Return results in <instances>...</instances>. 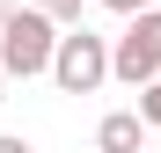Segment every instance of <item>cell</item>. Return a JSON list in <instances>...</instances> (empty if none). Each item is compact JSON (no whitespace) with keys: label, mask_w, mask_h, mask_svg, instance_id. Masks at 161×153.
Wrapping results in <instances>:
<instances>
[{"label":"cell","mask_w":161,"mask_h":153,"mask_svg":"<svg viewBox=\"0 0 161 153\" xmlns=\"http://www.w3.org/2000/svg\"><path fill=\"white\" fill-rule=\"evenodd\" d=\"M0 95H8V73H0Z\"/></svg>","instance_id":"cell-10"},{"label":"cell","mask_w":161,"mask_h":153,"mask_svg":"<svg viewBox=\"0 0 161 153\" xmlns=\"http://www.w3.org/2000/svg\"><path fill=\"white\" fill-rule=\"evenodd\" d=\"M8 15H15V0H0V22H8Z\"/></svg>","instance_id":"cell-9"},{"label":"cell","mask_w":161,"mask_h":153,"mask_svg":"<svg viewBox=\"0 0 161 153\" xmlns=\"http://www.w3.org/2000/svg\"><path fill=\"white\" fill-rule=\"evenodd\" d=\"M51 80H59V95H95L110 80V37H95L88 22L80 29H59V44H51Z\"/></svg>","instance_id":"cell-2"},{"label":"cell","mask_w":161,"mask_h":153,"mask_svg":"<svg viewBox=\"0 0 161 153\" xmlns=\"http://www.w3.org/2000/svg\"><path fill=\"white\" fill-rule=\"evenodd\" d=\"M22 8H37V15H51L59 29H80V0H22Z\"/></svg>","instance_id":"cell-5"},{"label":"cell","mask_w":161,"mask_h":153,"mask_svg":"<svg viewBox=\"0 0 161 153\" xmlns=\"http://www.w3.org/2000/svg\"><path fill=\"white\" fill-rule=\"evenodd\" d=\"M154 73H161V8L132 15V22H125V37L110 44V80H125V88H147Z\"/></svg>","instance_id":"cell-3"},{"label":"cell","mask_w":161,"mask_h":153,"mask_svg":"<svg viewBox=\"0 0 161 153\" xmlns=\"http://www.w3.org/2000/svg\"><path fill=\"white\" fill-rule=\"evenodd\" d=\"M0 153H37V146L22 139V131H0Z\"/></svg>","instance_id":"cell-8"},{"label":"cell","mask_w":161,"mask_h":153,"mask_svg":"<svg viewBox=\"0 0 161 153\" xmlns=\"http://www.w3.org/2000/svg\"><path fill=\"white\" fill-rule=\"evenodd\" d=\"M139 124H147V131H161V73L139 88Z\"/></svg>","instance_id":"cell-6"},{"label":"cell","mask_w":161,"mask_h":153,"mask_svg":"<svg viewBox=\"0 0 161 153\" xmlns=\"http://www.w3.org/2000/svg\"><path fill=\"white\" fill-rule=\"evenodd\" d=\"M103 8H110V15H125V22H132V15H147V8H154V0H103Z\"/></svg>","instance_id":"cell-7"},{"label":"cell","mask_w":161,"mask_h":153,"mask_svg":"<svg viewBox=\"0 0 161 153\" xmlns=\"http://www.w3.org/2000/svg\"><path fill=\"white\" fill-rule=\"evenodd\" d=\"M51 44H59V22L37 15V8H15L8 22H0V73H8V80L51 73Z\"/></svg>","instance_id":"cell-1"},{"label":"cell","mask_w":161,"mask_h":153,"mask_svg":"<svg viewBox=\"0 0 161 153\" xmlns=\"http://www.w3.org/2000/svg\"><path fill=\"white\" fill-rule=\"evenodd\" d=\"M147 146V124H139V110H110L95 124V153H139Z\"/></svg>","instance_id":"cell-4"}]
</instances>
